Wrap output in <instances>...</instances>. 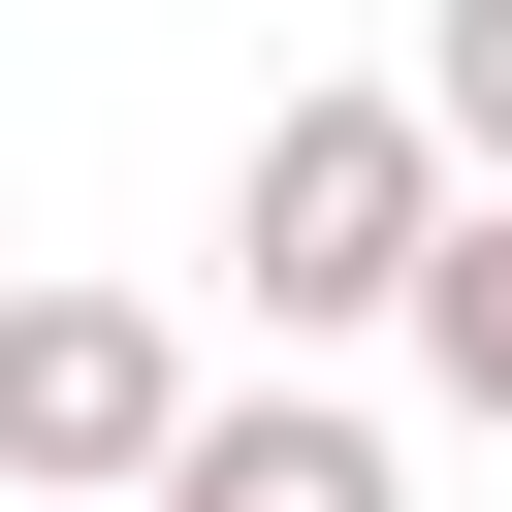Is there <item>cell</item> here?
Here are the masks:
<instances>
[{
	"instance_id": "6da1fadb",
	"label": "cell",
	"mask_w": 512,
	"mask_h": 512,
	"mask_svg": "<svg viewBox=\"0 0 512 512\" xmlns=\"http://www.w3.org/2000/svg\"><path fill=\"white\" fill-rule=\"evenodd\" d=\"M416 224H448V128H416V64H320V96H256V160H224L256 352H352V320L416 288Z\"/></svg>"
},
{
	"instance_id": "7a4b0ae2",
	"label": "cell",
	"mask_w": 512,
	"mask_h": 512,
	"mask_svg": "<svg viewBox=\"0 0 512 512\" xmlns=\"http://www.w3.org/2000/svg\"><path fill=\"white\" fill-rule=\"evenodd\" d=\"M160 448H192V320L160 288H0V480L32 512H128Z\"/></svg>"
},
{
	"instance_id": "3957f363",
	"label": "cell",
	"mask_w": 512,
	"mask_h": 512,
	"mask_svg": "<svg viewBox=\"0 0 512 512\" xmlns=\"http://www.w3.org/2000/svg\"><path fill=\"white\" fill-rule=\"evenodd\" d=\"M192 512H416L384 480V416H320V384H192V448H160Z\"/></svg>"
},
{
	"instance_id": "277c9868",
	"label": "cell",
	"mask_w": 512,
	"mask_h": 512,
	"mask_svg": "<svg viewBox=\"0 0 512 512\" xmlns=\"http://www.w3.org/2000/svg\"><path fill=\"white\" fill-rule=\"evenodd\" d=\"M384 320H416V384H448V416H480V448H512V192H448V224H416V288H384Z\"/></svg>"
},
{
	"instance_id": "5b68a950",
	"label": "cell",
	"mask_w": 512,
	"mask_h": 512,
	"mask_svg": "<svg viewBox=\"0 0 512 512\" xmlns=\"http://www.w3.org/2000/svg\"><path fill=\"white\" fill-rule=\"evenodd\" d=\"M416 128H448V192H512V0H416Z\"/></svg>"
},
{
	"instance_id": "8992f818",
	"label": "cell",
	"mask_w": 512,
	"mask_h": 512,
	"mask_svg": "<svg viewBox=\"0 0 512 512\" xmlns=\"http://www.w3.org/2000/svg\"><path fill=\"white\" fill-rule=\"evenodd\" d=\"M128 512H192V480H128Z\"/></svg>"
}]
</instances>
